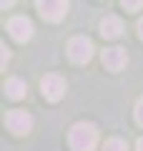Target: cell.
Masks as SVG:
<instances>
[{
  "label": "cell",
  "mask_w": 143,
  "mask_h": 151,
  "mask_svg": "<svg viewBox=\"0 0 143 151\" xmlns=\"http://www.w3.org/2000/svg\"><path fill=\"white\" fill-rule=\"evenodd\" d=\"M68 144H70L73 151H93L95 144H98V129H95L93 124L80 121V124H75L73 129H70Z\"/></svg>",
  "instance_id": "6da1fadb"
},
{
  "label": "cell",
  "mask_w": 143,
  "mask_h": 151,
  "mask_svg": "<svg viewBox=\"0 0 143 151\" xmlns=\"http://www.w3.org/2000/svg\"><path fill=\"white\" fill-rule=\"evenodd\" d=\"M68 55L73 63H88L90 55H93V43L85 35H75L68 43Z\"/></svg>",
  "instance_id": "7a4b0ae2"
},
{
  "label": "cell",
  "mask_w": 143,
  "mask_h": 151,
  "mask_svg": "<svg viewBox=\"0 0 143 151\" xmlns=\"http://www.w3.org/2000/svg\"><path fill=\"white\" fill-rule=\"evenodd\" d=\"M5 126H8V131H13L15 136H23V134H28V131L33 129V116L25 113V111H20V108H15V111H10L5 116Z\"/></svg>",
  "instance_id": "3957f363"
},
{
  "label": "cell",
  "mask_w": 143,
  "mask_h": 151,
  "mask_svg": "<svg viewBox=\"0 0 143 151\" xmlns=\"http://www.w3.org/2000/svg\"><path fill=\"white\" fill-rule=\"evenodd\" d=\"M40 88H43V96L48 98V101H60L63 98V93H65V81L60 78L58 73H48L45 78L40 81Z\"/></svg>",
  "instance_id": "277c9868"
},
{
  "label": "cell",
  "mask_w": 143,
  "mask_h": 151,
  "mask_svg": "<svg viewBox=\"0 0 143 151\" xmlns=\"http://www.w3.org/2000/svg\"><path fill=\"white\" fill-rule=\"evenodd\" d=\"M38 10H40V15L45 18V20L58 23V20H63L65 13H68V3H63V0H40V3H38Z\"/></svg>",
  "instance_id": "5b68a950"
},
{
  "label": "cell",
  "mask_w": 143,
  "mask_h": 151,
  "mask_svg": "<svg viewBox=\"0 0 143 151\" xmlns=\"http://www.w3.org/2000/svg\"><path fill=\"white\" fill-rule=\"evenodd\" d=\"M8 30H10V35L15 38L18 43H25V40H30L33 35V23L28 20L25 15H15L8 20Z\"/></svg>",
  "instance_id": "8992f818"
},
{
  "label": "cell",
  "mask_w": 143,
  "mask_h": 151,
  "mask_svg": "<svg viewBox=\"0 0 143 151\" xmlns=\"http://www.w3.org/2000/svg\"><path fill=\"white\" fill-rule=\"evenodd\" d=\"M101 58H103V65L108 70H121L126 65L128 55H126V48H106Z\"/></svg>",
  "instance_id": "52a82bcc"
},
{
  "label": "cell",
  "mask_w": 143,
  "mask_h": 151,
  "mask_svg": "<svg viewBox=\"0 0 143 151\" xmlns=\"http://www.w3.org/2000/svg\"><path fill=\"white\" fill-rule=\"evenodd\" d=\"M123 33V23L118 15H106L101 20V35L103 38H118Z\"/></svg>",
  "instance_id": "ba28073f"
},
{
  "label": "cell",
  "mask_w": 143,
  "mask_h": 151,
  "mask_svg": "<svg viewBox=\"0 0 143 151\" xmlns=\"http://www.w3.org/2000/svg\"><path fill=\"white\" fill-rule=\"evenodd\" d=\"M25 91H28V86H25V81H20V78H8L5 81V96L8 98H23L25 96Z\"/></svg>",
  "instance_id": "9c48e42d"
},
{
  "label": "cell",
  "mask_w": 143,
  "mask_h": 151,
  "mask_svg": "<svg viewBox=\"0 0 143 151\" xmlns=\"http://www.w3.org/2000/svg\"><path fill=\"white\" fill-rule=\"evenodd\" d=\"M103 151H128V146H126L123 139H108L106 146H103Z\"/></svg>",
  "instance_id": "30bf717a"
},
{
  "label": "cell",
  "mask_w": 143,
  "mask_h": 151,
  "mask_svg": "<svg viewBox=\"0 0 143 151\" xmlns=\"http://www.w3.org/2000/svg\"><path fill=\"white\" fill-rule=\"evenodd\" d=\"M136 121L143 126V98H138V103H136Z\"/></svg>",
  "instance_id": "8fae6325"
},
{
  "label": "cell",
  "mask_w": 143,
  "mask_h": 151,
  "mask_svg": "<svg viewBox=\"0 0 143 151\" xmlns=\"http://www.w3.org/2000/svg\"><path fill=\"white\" fill-rule=\"evenodd\" d=\"M123 8L126 10H138V8H143V3L138 0V3H123Z\"/></svg>",
  "instance_id": "7c38bea8"
},
{
  "label": "cell",
  "mask_w": 143,
  "mask_h": 151,
  "mask_svg": "<svg viewBox=\"0 0 143 151\" xmlns=\"http://www.w3.org/2000/svg\"><path fill=\"white\" fill-rule=\"evenodd\" d=\"M0 50H3V68H5V63H8V58H10V53H8V48H5V45H3Z\"/></svg>",
  "instance_id": "4fadbf2b"
},
{
  "label": "cell",
  "mask_w": 143,
  "mask_h": 151,
  "mask_svg": "<svg viewBox=\"0 0 143 151\" xmlns=\"http://www.w3.org/2000/svg\"><path fill=\"white\" fill-rule=\"evenodd\" d=\"M138 35H141V40H143V18H141V23H138Z\"/></svg>",
  "instance_id": "5bb4252c"
},
{
  "label": "cell",
  "mask_w": 143,
  "mask_h": 151,
  "mask_svg": "<svg viewBox=\"0 0 143 151\" xmlns=\"http://www.w3.org/2000/svg\"><path fill=\"white\" fill-rule=\"evenodd\" d=\"M136 151H143V139H138V144H136Z\"/></svg>",
  "instance_id": "9a60e30c"
}]
</instances>
